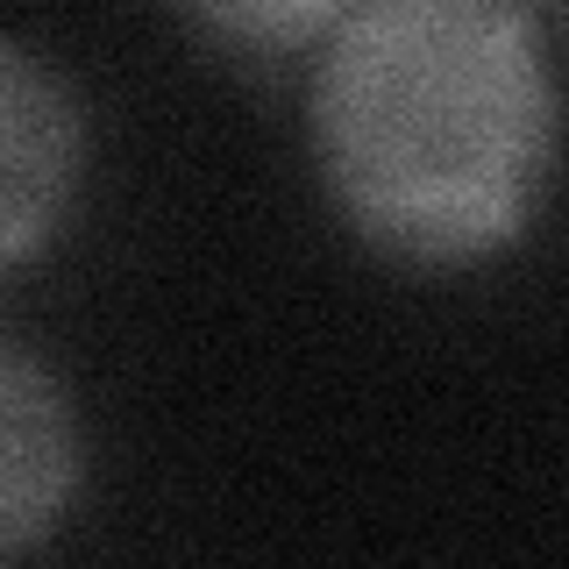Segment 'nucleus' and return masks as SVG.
Wrapping results in <instances>:
<instances>
[{
    "mask_svg": "<svg viewBox=\"0 0 569 569\" xmlns=\"http://www.w3.org/2000/svg\"><path fill=\"white\" fill-rule=\"evenodd\" d=\"M71 477H79V435H71L64 391L29 363L22 349L0 356V548L29 556L43 527H58Z\"/></svg>",
    "mask_w": 569,
    "mask_h": 569,
    "instance_id": "nucleus-3",
    "label": "nucleus"
},
{
    "mask_svg": "<svg viewBox=\"0 0 569 569\" xmlns=\"http://www.w3.org/2000/svg\"><path fill=\"white\" fill-rule=\"evenodd\" d=\"M307 114L335 213L399 263L520 242L556 171V79L512 0H363Z\"/></svg>",
    "mask_w": 569,
    "mask_h": 569,
    "instance_id": "nucleus-1",
    "label": "nucleus"
},
{
    "mask_svg": "<svg viewBox=\"0 0 569 569\" xmlns=\"http://www.w3.org/2000/svg\"><path fill=\"white\" fill-rule=\"evenodd\" d=\"M213 43L236 50H299L313 36H335L363 0H178Z\"/></svg>",
    "mask_w": 569,
    "mask_h": 569,
    "instance_id": "nucleus-4",
    "label": "nucleus"
},
{
    "mask_svg": "<svg viewBox=\"0 0 569 569\" xmlns=\"http://www.w3.org/2000/svg\"><path fill=\"white\" fill-rule=\"evenodd\" d=\"M71 178H79L71 93L22 43H8L0 58V257L8 263H22L58 228Z\"/></svg>",
    "mask_w": 569,
    "mask_h": 569,
    "instance_id": "nucleus-2",
    "label": "nucleus"
}]
</instances>
